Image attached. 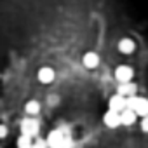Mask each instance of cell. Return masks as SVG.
Returning <instances> with one entry per match:
<instances>
[{"mask_svg": "<svg viewBox=\"0 0 148 148\" xmlns=\"http://www.w3.org/2000/svg\"><path fill=\"white\" fill-rule=\"evenodd\" d=\"M25 112L30 115V117H35L38 112H40V103L37 99H30L25 103Z\"/></svg>", "mask_w": 148, "mask_h": 148, "instance_id": "7c38bea8", "label": "cell"}, {"mask_svg": "<svg viewBox=\"0 0 148 148\" xmlns=\"http://www.w3.org/2000/svg\"><path fill=\"white\" fill-rule=\"evenodd\" d=\"M47 145L49 148H71L73 146V139L70 136L68 131L64 129H52L49 134H47Z\"/></svg>", "mask_w": 148, "mask_h": 148, "instance_id": "6da1fadb", "label": "cell"}, {"mask_svg": "<svg viewBox=\"0 0 148 148\" xmlns=\"http://www.w3.org/2000/svg\"><path fill=\"white\" fill-rule=\"evenodd\" d=\"M136 91H138V87H136V84H132V82H124V84H119V87H117V92H119L120 96H124V98L136 96Z\"/></svg>", "mask_w": 148, "mask_h": 148, "instance_id": "9c48e42d", "label": "cell"}, {"mask_svg": "<svg viewBox=\"0 0 148 148\" xmlns=\"http://www.w3.org/2000/svg\"><path fill=\"white\" fill-rule=\"evenodd\" d=\"M32 148H49L47 139H44V138H37V139L33 141V146H32Z\"/></svg>", "mask_w": 148, "mask_h": 148, "instance_id": "5bb4252c", "label": "cell"}, {"mask_svg": "<svg viewBox=\"0 0 148 148\" xmlns=\"http://www.w3.org/2000/svg\"><path fill=\"white\" fill-rule=\"evenodd\" d=\"M7 125H4V124H0V139H4V138H7Z\"/></svg>", "mask_w": 148, "mask_h": 148, "instance_id": "2e32d148", "label": "cell"}, {"mask_svg": "<svg viewBox=\"0 0 148 148\" xmlns=\"http://www.w3.org/2000/svg\"><path fill=\"white\" fill-rule=\"evenodd\" d=\"M136 117L138 115L132 110H129V108H125L124 112H120V122H122V125H132L136 122Z\"/></svg>", "mask_w": 148, "mask_h": 148, "instance_id": "8fae6325", "label": "cell"}, {"mask_svg": "<svg viewBox=\"0 0 148 148\" xmlns=\"http://www.w3.org/2000/svg\"><path fill=\"white\" fill-rule=\"evenodd\" d=\"M132 77H134V70L127 64H119L115 68V79L124 84V82H132Z\"/></svg>", "mask_w": 148, "mask_h": 148, "instance_id": "277c9868", "label": "cell"}, {"mask_svg": "<svg viewBox=\"0 0 148 148\" xmlns=\"http://www.w3.org/2000/svg\"><path fill=\"white\" fill-rule=\"evenodd\" d=\"M37 79H38V82H42V84H51V82L56 79V71H54L51 66H42V68L37 71Z\"/></svg>", "mask_w": 148, "mask_h": 148, "instance_id": "52a82bcc", "label": "cell"}, {"mask_svg": "<svg viewBox=\"0 0 148 148\" xmlns=\"http://www.w3.org/2000/svg\"><path fill=\"white\" fill-rule=\"evenodd\" d=\"M127 108L143 119L148 115V99L139 98V96H131V98H127Z\"/></svg>", "mask_w": 148, "mask_h": 148, "instance_id": "7a4b0ae2", "label": "cell"}, {"mask_svg": "<svg viewBox=\"0 0 148 148\" xmlns=\"http://www.w3.org/2000/svg\"><path fill=\"white\" fill-rule=\"evenodd\" d=\"M82 63H84V66H86L87 70H94V68L99 64V56H98L96 52L89 51V52H86V54L82 56Z\"/></svg>", "mask_w": 148, "mask_h": 148, "instance_id": "ba28073f", "label": "cell"}, {"mask_svg": "<svg viewBox=\"0 0 148 148\" xmlns=\"http://www.w3.org/2000/svg\"><path fill=\"white\" fill-rule=\"evenodd\" d=\"M108 108L110 110H113V112H124L125 108H127V98H124V96H120L119 92L117 94H113L112 98H110V101H108Z\"/></svg>", "mask_w": 148, "mask_h": 148, "instance_id": "8992f818", "label": "cell"}, {"mask_svg": "<svg viewBox=\"0 0 148 148\" xmlns=\"http://www.w3.org/2000/svg\"><path fill=\"white\" fill-rule=\"evenodd\" d=\"M103 124H105L108 129H117L119 125H122V122H120V113L108 108V112H105V115H103Z\"/></svg>", "mask_w": 148, "mask_h": 148, "instance_id": "5b68a950", "label": "cell"}, {"mask_svg": "<svg viewBox=\"0 0 148 148\" xmlns=\"http://www.w3.org/2000/svg\"><path fill=\"white\" fill-rule=\"evenodd\" d=\"M134 49H136V44H134L132 38H122V40L119 42V51H120L122 54H132Z\"/></svg>", "mask_w": 148, "mask_h": 148, "instance_id": "30bf717a", "label": "cell"}, {"mask_svg": "<svg viewBox=\"0 0 148 148\" xmlns=\"http://www.w3.org/2000/svg\"><path fill=\"white\" fill-rule=\"evenodd\" d=\"M16 146H18V148H32V146H33V139H32L30 136L21 134V136L18 138V141H16Z\"/></svg>", "mask_w": 148, "mask_h": 148, "instance_id": "4fadbf2b", "label": "cell"}, {"mask_svg": "<svg viewBox=\"0 0 148 148\" xmlns=\"http://www.w3.org/2000/svg\"><path fill=\"white\" fill-rule=\"evenodd\" d=\"M141 131L143 132H148V115L141 119Z\"/></svg>", "mask_w": 148, "mask_h": 148, "instance_id": "9a60e30c", "label": "cell"}, {"mask_svg": "<svg viewBox=\"0 0 148 148\" xmlns=\"http://www.w3.org/2000/svg\"><path fill=\"white\" fill-rule=\"evenodd\" d=\"M38 131H40V122L35 117H28V119L21 120V134L33 138L38 134Z\"/></svg>", "mask_w": 148, "mask_h": 148, "instance_id": "3957f363", "label": "cell"}]
</instances>
